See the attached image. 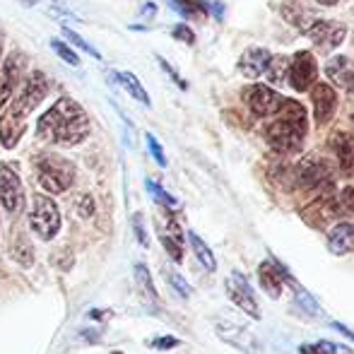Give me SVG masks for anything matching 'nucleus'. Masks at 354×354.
I'll return each mask as SVG.
<instances>
[{"label": "nucleus", "instance_id": "nucleus-1", "mask_svg": "<svg viewBox=\"0 0 354 354\" xmlns=\"http://www.w3.org/2000/svg\"><path fill=\"white\" fill-rule=\"evenodd\" d=\"M39 140H46L53 145H80L89 136V116L75 99L63 97L39 118L37 123Z\"/></svg>", "mask_w": 354, "mask_h": 354}, {"label": "nucleus", "instance_id": "nucleus-2", "mask_svg": "<svg viewBox=\"0 0 354 354\" xmlns=\"http://www.w3.org/2000/svg\"><path fill=\"white\" fill-rule=\"evenodd\" d=\"M306 109L299 102L284 99L280 109V118L266 128V140L277 154H297L306 138Z\"/></svg>", "mask_w": 354, "mask_h": 354}, {"label": "nucleus", "instance_id": "nucleus-3", "mask_svg": "<svg viewBox=\"0 0 354 354\" xmlns=\"http://www.w3.org/2000/svg\"><path fill=\"white\" fill-rule=\"evenodd\" d=\"M37 181L46 193H66L75 183V164L61 154H41L37 159Z\"/></svg>", "mask_w": 354, "mask_h": 354}, {"label": "nucleus", "instance_id": "nucleus-4", "mask_svg": "<svg viewBox=\"0 0 354 354\" xmlns=\"http://www.w3.org/2000/svg\"><path fill=\"white\" fill-rule=\"evenodd\" d=\"M29 227L37 236L44 241H51L58 232H61V210H58L56 201L44 193H37L32 201V212H29Z\"/></svg>", "mask_w": 354, "mask_h": 354}, {"label": "nucleus", "instance_id": "nucleus-5", "mask_svg": "<svg viewBox=\"0 0 354 354\" xmlns=\"http://www.w3.org/2000/svg\"><path fill=\"white\" fill-rule=\"evenodd\" d=\"M214 333H217V337L222 342H227L229 347H234V350H239L243 354H258L263 350L261 340L253 335V330L239 326V323L217 321V323H214Z\"/></svg>", "mask_w": 354, "mask_h": 354}, {"label": "nucleus", "instance_id": "nucleus-6", "mask_svg": "<svg viewBox=\"0 0 354 354\" xmlns=\"http://www.w3.org/2000/svg\"><path fill=\"white\" fill-rule=\"evenodd\" d=\"M46 92H48V80H46V75H44L41 71H34L27 80H24L22 92L17 94V99H15V102L10 104V106H12L15 111L22 113V116L27 118L29 113H32L34 109H37L39 104L44 102Z\"/></svg>", "mask_w": 354, "mask_h": 354}, {"label": "nucleus", "instance_id": "nucleus-7", "mask_svg": "<svg viewBox=\"0 0 354 354\" xmlns=\"http://www.w3.org/2000/svg\"><path fill=\"white\" fill-rule=\"evenodd\" d=\"M340 212V203H337L335 196H318L316 201H311L301 210V219L313 229H326L333 222L337 224Z\"/></svg>", "mask_w": 354, "mask_h": 354}, {"label": "nucleus", "instance_id": "nucleus-8", "mask_svg": "<svg viewBox=\"0 0 354 354\" xmlns=\"http://www.w3.org/2000/svg\"><path fill=\"white\" fill-rule=\"evenodd\" d=\"M243 102L248 104L256 116H272V113H280L284 97L277 94L275 89L266 87V84H251V87L243 89Z\"/></svg>", "mask_w": 354, "mask_h": 354}, {"label": "nucleus", "instance_id": "nucleus-9", "mask_svg": "<svg viewBox=\"0 0 354 354\" xmlns=\"http://www.w3.org/2000/svg\"><path fill=\"white\" fill-rule=\"evenodd\" d=\"M308 39L313 41V46L321 53H330L345 41L347 27L340 22H328V19H316V22L308 27Z\"/></svg>", "mask_w": 354, "mask_h": 354}, {"label": "nucleus", "instance_id": "nucleus-10", "mask_svg": "<svg viewBox=\"0 0 354 354\" xmlns=\"http://www.w3.org/2000/svg\"><path fill=\"white\" fill-rule=\"evenodd\" d=\"M287 77L297 92H306L308 87H313V84H316V77H318V66H316L313 53L311 51L294 53V58H289Z\"/></svg>", "mask_w": 354, "mask_h": 354}, {"label": "nucleus", "instance_id": "nucleus-11", "mask_svg": "<svg viewBox=\"0 0 354 354\" xmlns=\"http://www.w3.org/2000/svg\"><path fill=\"white\" fill-rule=\"evenodd\" d=\"M27 68V56L22 51H12L5 58L3 68H0V109L10 102L12 92L17 89V84L22 82V73Z\"/></svg>", "mask_w": 354, "mask_h": 354}, {"label": "nucleus", "instance_id": "nucleus-12", "mask_svg": "<svg viewBox=\"0 0 354 354\" xmlns=\"http://www.w3.org/2000/svg\"><path fill=\"white\" fill-rule=\"evenodd\" d=\"M227 294H229V299H232V301L236 304V306L241 308L243 313H248L251 318L261 321L258 299H256V294H253L251 284H248V280L241 275V272H232V275L227 277Z\"/></svg>", "mask_w": 354, "mask_h": 354}, {"label": "nucleus", "instance_id": "nucleus-13", "mask_svg": "<svg viewBox=\"0 0 354 354\" xmlns=\"http://www.w3.org/2000/svg\"><path fill=\"white\" fill-rule=\"evenodd\" d=\"M0 203L8 212H17L24 203V188L12 167L0 164Z\"/></svg>", "mask_w": 354, "mask_h": 354}, {"label": "nucleus", "instance_id": "nucleus-14", "mask_svg": "<svg viewBox=\"0 0 354 354\" xmlns=\"http://www.w3.org/2000/svg\"><path fill=\"white\" fill-rule=\"evenodd\" d=\"M258 280H261V287L270 294L272 299H277L284 289V282H289L294 289H299V284L287 275V270L280 266L277 261H266L258 266Z\"/></svg>", "mask_w": 354, "mask_h": 354}, {"label": "nucleus", "instance_id": "nucleus-15", "mask_svg": "<svg viewBox=\"0 0 354 354\" xmlns=\"http://www.w3.org/2000/svg\"><path fill=\"white\" fill-rule=\"evenodd\" d=\"M311 99H313V111H316V123L318 126H326L335 116L337 92L328 82H316L313 84Z\"/></svg>", "mask_w": 354, "mask_h": 354}, {"label": "nucleus", "instance_id": "nucleus-16", "mask_svg": "<svg viewBox=\"0 0 354 354\" xmlns=\"http://www.w3.org/2000/svg\"><path fill=\"white\" fill-rule=\"evenodd\" d=\"M159 239H162V246L167 248L169 256L176 263H181L183 261V232L169 210L164 212V219L159 222Z\"/></svg>", "mask_w": 354, "mask_h": 354}, {"label": "nucleus", "instance_id": "nucleus-17", "mask_svg": "<svg viewBox=\"0 0 354 354\" xmlns=\"http://www.w3.org/2000/svg\"><path fill=\"white\" fill-rule=\"evenodd\" d=\"M27 131V118L22 113H17L12 106H8L0 116V142L5 149H15L19 142V138Z\"/></svg>", "mask_w": 354, "mask_h": 354}, {"label": "nucleus", "instance_id": "nucleus-18", "mask_svg": "<svg viewBox=\"0 0 354 354\" xmlns=\"http://www.w3.org/2000/svg\"><path fill=\"white\" fill-rule=\"evenodd\" d=\"M328 251L333 256H347L354 251V224L350 222H337L335 227L328 232Z\"/></svg>", "mask_w": 354, "mask_h": 354}, {"label": "nucleus", "instance_id": "nucleus-19", "mask_svg": "<svg viewBox=\"0 0 354 354\" xmlns=\"http://www.w3.org/2000/svg\"><path fill=\"white\" fill-rule=\"evenodd\" d=\"M328 145L335 152L337 164H340L342 171L350 174L354 169V138L347 131H335L330 136V140H328Z\"/></svg>", "mask_w": 354, "mask_h": 354}, {"label": "nucleus", "instance_id": "nucleus-20", "mask_svg": "<svg viewBox=\"0 0 354 354\" xmlns=\"http://www.w3.org/2000/svg\"><path fill=\"white\" fill-rule=\"evenodd\" d=\"M270 58H272L270 51H266V48H248L241 56V61H239V71L246 75V77L256 80L268 71Z\"/></svg>", "mask_w": 354, "mask_h": 354}, {"label": "nucleus", "instance_id": "nucleus-21", "mask_svg": "<svg viewBox=\"0 0 354 354\" xmlns=\"http://www.w3.org/2000/svg\"><path fill=\"white\" fill-rule=\"evenodd\" d=\"M326 75H328L330 82H335V84H340V87L347 89L354 80V68H352L350 58H345V56L333 58V61L326 66Z\"/></svg>", "mask_w": 354, "mask_h": 354}, {"label": "nucleus", "instance_id": "nucleus-22", "mask_svg": "<svg viewBox=\"0 0 354 354\" xmlns=\"http://www.w3.org/2000/svg\"><path fill=\"white\" fill-rule=\"evenodd\" d=\"M282 15H284V19H287V22H292L294 27L304 29V32H308V27L316 22V19H313V12L301 3H287L282 8Z\"/></svg>", "mask_w": 354, "mask_h": 354}, {"label": "nucleus", "instance_id": "nucleus-23", "mask_svg": "<svg viewBox=\"0 0 354 354\" xmlns=\"http://www.w3.org/2000/svg\"><path fill=\"white\" fill-rule=\"evenodd\" d=\"M113 77H116V82L121 84V87L126 89V92L131 94L133 99H138V102L145 104V106H149L147 92H145V87L140 84V80H138L136 75L128 73V71H118V73H113Z\"/></svg>", "mask_w": 354, "mask_h": 354}, {"label": "nucleus", "instance_id": "nucleus-24", "mask_svg": "<svg viewBox=\"0 0 354 354\" xmlns=\"http://www.w3.org/2000/svg\"><path fill=\"white\" fill-rule=\"evenodd\" d=\"M188 241H191V248H193V253H196L198 261H201V266L205 268L207 272H214V270H217V261H214L210 246H207V243L203 241V239L198 236L196 232H188Z\"/></svg>", "mask_w": 354, "mask_h": 354}, {"label": "nucleus", "instance_id": "nucleus-25", "mask_svg": "<svg viewBox=\"0 0 354 354\" xmlns=\"http://www.w3.org/2000/svg\"><path fill=\"white\" fill-rule=\"evenodd\" d=\"M12 258L22 268H32L34 266V248H32V243L27 241V236H24V234H19V236L15 239V243H12Z\"/></svg>", "mask_w": 354, "mask_h": 354}, {"label": "nucleus", "instance_id": "nucleus-26", "mask_svg": "<svg viewBox=\"0 0 354 354\" xmlns=\"http://www.w3.org/2000/svg\"><path fill=\"white\" fill-rule=\"evenodd\" d=\"M136 282H138V292L142 294L145 299H149V301H154L157 299V292H154V284H152V275H149V270L142 266H136Z\"/></svg>", "mask_w": 354, "mask_h": 354}, {"label": "nucleus", "instance_id": "nucleus-27", "mask_svg": "<svg viewBox=\"0 0 354 354\" xmlns=\"http://www.w3.org/2000/svg\"><path fill=\"white\" fill-rule=\"evenodd\" d=\"M289 73V58L287 56H277V58H270V63H268V80L270 82H282L284 77H287Z\"/></svg>", "mask_w": 354, "mask_h": 354}, {"label": "nucleus", "instance_id": "nucleus-28", "mask_svg": "<svg viewBox=\"0 0 354 354\" xmlns=\"http://www.w3.org/2000/svg\"><path fill=\"white\" fill-rule=\"evenodd\" d=\"M171 5L181 10L186 17H201V15L207 10V5L205 3H198V0H171Z\"/></svg>", "mask_w": 354, "mask_h": 354}, {"label": "nucleus", "instance_id": "nucleus-29", "mask_svg": "<svg viewBox=\"0 0 354 354\" xmlns=\"http://www.w3.org/2000/svg\"><path fill=\"white\" fill-rule=\"evenodd\" d=\"M51 48L68 63V66H80V56L73 51L71 46H68V44H63L61 39H51Z\"/></svg>", "mask_w": 354, "mask_h": 354}, {"label": "nucleus", "instance_id": "nucleus-30", "mask_svg": "<svg viewBox=\"0 0 354 354\" xmlns=\"http://www.w3.org/2000/svg\"><path fill=\"white\" fill-rule=\"evenodd\" d=\"M147 191L152 193V196H154V201H157L159 205H164V207H167V210H174V207H176V201H174V198L169 196V193L164 191V188L159 186V183L147 181Z\"/></svg>", "mask_w": 354, "mask_h": 354}, {"label": "nucleus", "instance_id": "nucleus-31", "mask_svg": "<svg viewBox=\"0 0 354 354\" xmlns=\"http://www.w3.org/2000/svg\"><path fill=\"white\" fill-rule=\"evenodd\" d=\"M63 34H66V37L71 39V41L75 44V46H77V48H82V51H84V53H89V56H92V58H102V56H99V51H97V48H94V46H89V44L84 41V39L80 37V34H75V32H73V29L63 27Z\"/></svg>", "mask_w": 354, "mask_h": 354}, {"label": "nucleus", "instance_id": "nucleus-32", "mask_svg": "<svg viewBox=\"0 0 354 354\" xmlns=\"http://www.w3.org/2000/svg\"><path fill=\"white\" fill-rule=\"evenodd\" d=\"M167 280H169V284H171L174 289H176L178 294H181L183 299L186 297H191V284H188L186 280H183L178 272H174V270H167Z\"/></svg>", "mask_w": 354, "mask_h": 354}, {"label": "nucleus", "instance_id": "nucleus-33", "mask_svg": "<svg viewBox=\"0 0 354 354\" xmlns=\"http://www.w3.org/2000/svg\"><path fill=\"white\" fill-rule=\"evenodd\" d=\"M337 203H340V210L354 214V186H347L340 191V198H337Z\"/></svg>", "mask_w": 354, "mask_h": 354}, {"label": "nucleus", "instance_id": "nucleus-34", "mask_svg": "<svg viewBox=\"0 0 354 354\" xmlns=\"http://www.w3.org/2000/svg\"><path fill=\"white\" fill-rule=\"evenodd\" d=\"M147 147H149V152H152V157L157 159L159 167H167V157H164V149H162V145L154 140V136H147Z\"/></svg>", "mask_w": 354, "mask_h": 354}, {"label": "nucleus", "instance_id": "nucleus-35", "mask_svg": "<svg viewBox=\"0 0 354 354\" xmlns=\"http://www.w3.org/2000/svg\"><path fill=\"white\" fill-rule=\"evenodd\" d=\"M77 212H80V217H92L94 214V201H92V196H82L80 198V203H77Z\"/></svg>", "mask_w": 354, "mask_h": 354}, {"label": "nucleus", "instance_id": "nucleus-36", "mask_svg": "<svg viewBox=\"0 0 354 354\" xmlns=\"http://www.w3.org/2000/svg\"><path fill=\"white\" fill-rule=\"evenodd\" d=\"M174 39L186 41V44H196V37H193V32L186 27V24H176V27H174Z\"/></svg>", "mask_w": 354, "mask_h": 354}, {"label": "nucleus", "instance_id": "nucleus-37", "mask_svg": "<svg viewBox=\"0 0 354 354\" xmlns=\"http://www.w3.org/2000/svg\"><path fill=\"white\" fill-rule=\"evenodd\" d=\"M133 229H136V234H138V239H140L142 246H147L149 239H147V232H145V227H142V214L140 212L133 214Z\"/></svg>", "mask_w": 354, "mask_h": 354}, {"label": "nucleus", "instance_id": "nucleus-38", "mask_svg": "<svg viewBox=\"0 0 354 354\" xmlns=\"http://www.w3.org/2000/svg\"><path fill=\"white\" fill-rule=\"evenodd\" d=\"M159 63H162V68H164V71H167V73H169V77H171V80H174V82H178V87H183V89H186V87H188V84H186V82H183V80H181V77H178V75H176V73H174V71H171V66H169V63H167V61H162V58H159Z\"/></svg>", "mask_w": 354, "mask_h": 354}, {"label": "nucleus", "instance_id": "nucleus-39", "mask_svg": "<svg viewBox=\"0 0 354 354\" xmlns=\"http://www.w3.org/2000/svg\"><path fill=\"white\" fill-rule=\"evenodd\" d=\"M152 345L159 347V350H169V347H176L178 340H176V337H162V340H154Z\"/></svg>", "mask_w": 354, "mask_h": 354}, {"label": "nucleus", "instance_id": "nucleus-40", "mask_svg": "<svg viewBox=\"0 0 354 354\" xmlns=\"http://www.w3.org/2000/svg\"><path fill=\"white\" fill-rule=\"evenodd\" d=\"M299 354H326V350L321 345H304L299 347Z\"/></svg>", "mask_w": 354, "mask_h": 354}, {"label": "nucleus", "instance_id": "nucleus-41", "mask_svg": "<svg viewBox=\"0 0 354 354\" xmlns=\"http://www.w3.org/2000/svg\"><path fill=\"white\" fill-rule=\"evenodd\" d=\"M333 328H335V330H340V333H342V335H347V337H352V340H354V333L350 330V328L340 326V323H333Z\"/></svg>", "mask_w": 354, "mask_h": 354}, {"label": "nucleus", "instance_id": "nucleus-42", "mask_svg": "<svg viewBox=\"0 0 354 354\" xmlns=\"http://www.w3.org/2000/svg\"><path fill=\"white\" fill-rule=\"evenodd\" d=\"M318 3H321V5H337L340 0H318Z\"/></svg>", "mask_w": 354, "mask_h": 354}, {"label": "nucleus", "instance_id": "nucleus-43", "mask_svg": "<svg viewBox=\"0 0 354 354\" xmlns=\"http://www.w3.org/2000/svg\"><path fill=\"white\" fill-rule=\"evenodd\" d=\"M347 89H350V92L354 94V80H352V84H350V87H347Z\"/></svg>", "mask_w": 354, "mask_h": 354}, {"label": "nucleus", "instance_id": "nucleus-44", "mask_svg": "<svg viewBox=\"0 0 354 354\" xmlns=\"http://www.w3.org/2000/svg\"><path fill=\"white\" fill-rule=\"evenodd\" d=\"M22 3H27V5H34V0H22Z\"/></svg>", "mask_w": 354, "mask_h": 354}, {"label": "nucleus", "instance_id": "nucleus-45", "mask_svg": "<svg viewBox=\"0 0 354 354\" xmlns=\"http://www.w3.org/2000/svg\"><path fill=\"white\" fill-rule=\"evenodd\" d=\"M0 58H3V44H0Z\"/></svg>", "mask_w": 354, "mask_h": 354}, {"label": "nucleus", "instance_id": "nucleus-46", "mask_svg": "<svg viewBox=\"0 0 354 354\" xmlns=\"http://www.w3.org/2000/svg\"><path fill=\"white\" fill-rule=\"evenodd\" d=\"M352 123H354V116H352Z\"/></svg>", "mask_w": 354, "mask_h": 354}]
</instances>
